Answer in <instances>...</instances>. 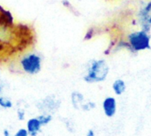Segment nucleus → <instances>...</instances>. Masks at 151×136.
I'll list each match as a JSON object with an SVG mask.
<instances>
[{
  "instance_id": "f257e3e1",
  "label": "nucleus",
  "mask_w": 151,
  "mask_h": 136,
  "mask_svg": "<svg viewBox=\"0 0 151 136\" xmlns=\"http://www.w3.org/2000/svg\"><path fill=\"white\" fill-rule=\"evenodd\" d=\"M110 73V65L105 59L97 58L90 60L83 75V81L86 83H100L104 81Z\"/></svg>"
},
{
  "instance_id": "f03ea898",
  "label": "nucleus",
  "mask_w": 151,
  "mask_h": 136,
  "mask_svg": "<svg viewBox=\"0 0 151 136\" xmlns=\"http://www.w3.org/2000/svg\"><path fill=\"white\" fill-rule=\"evenodd\" d=\"M19 69L27 75L38 74L42 67V58L36 52H27L22 54L19 59Z\"/></svg>"
},
{
  "instance_id": "7ed1b4c3",
  "label": "nucleus",
  "mask_w": 151,
  "mask_h": 136,
  "mask_svg": "<svg viewBox=\"0 0 151 136\" xmlns=\"http://www.w3.org/2000/svg\"><path fill=\"white\" fill-rule=\"evenodd\" d=\"M125 39L129 43L134 54L151 49L150 33L142 29L129 32Z\"/></svg>"
},
{
  "instance_id": "20e7f679",
  "label": "nucleus",
  "mask_w": 151,
  "mask_h": 136,
  "mask_svg": "<svg viewBox=\"0 0 151 136\" xmlns=\"http://www.w3.org/2000/svg\"><path fill=\"white\" fill-rule=\"evenodd\" d=\"M60 106L61 101L55 95H48L35 104V108L39 113H47L51 115L57 112Z\"/></svg>"
},
{
  "instance_id": "39448f33",
  "label": "nucleus",
  "mask_w": 151,
  "mask_h": 136,
  "mask_svg": "<svg viewBox=\"0 0 151 136\" xmlns=\"http://www.w3.org/2000/svg\"><path fill=\"white\" fill-rule=\"evenodd\" d=\"M151 15V0L142 2L139 10L136 12V24L139 25L140 29L150 33L151 24L150 22Z\"/></svg>"
},
{
  "instance_id": "423d86ee",
  "label": "nucleus",
  "mask_w": 151,
  "mask_h": 136,
  "mask_svg": "<svg viewBox=\"0 0 151 136\" xmlns=\"http://www.w3.org/2000/svg\"><path fill=\"white\" fill-rule=\"evenodd\" d=\"M102 109H103L104 114L107 118L109 119L113 118L116 115L117 110H118V103H117L116 98L113 96L105 97L102 103Z\"/></svg>"
},
{
  "instance_id": "0eeeda50",
  "label": "nucleus",
  "mask_w": 151,
  "mask_h": 136,
  "mask_svg": "<svg viewBox=\"0 0 151 136\" xmlns=\"http://www.w3.org/2000/svg\"><path fill=\"white\" fill-rule=\"evenodd\" d=\"M25 128L27 129V133L29 134L30 136H38L41 134L43 127L42 126V124L40 123L39 119L35 116V117L29 118L26 121Z\"/></svg>"
},
{
  "instance_id": "6e6552de",
  "label": "nucleus",
  "mask_w": 151,
  "mask_h": 136,
  "mask_svg": "<svg viewBox=\"0 0 151 136\" xmlns=\"http://www.w3.org/2000/svg\"><path fill=\"white\" fill-rule=\"evenodd\" d=\"M71 104L75 110L81 111L83 105L87 102L84 95L80 91H73L71 94Z\"/></svg>"
},
{
  "instance_id": "1a4fd4ad",
  "label": "nucleus",
  "mask_w": 151,
  "mask_h": 136,
  "mask_svg": "<svg viewBox=\"0 0 151 136\" xmlns=\"http://www.w3.org/2000/svg\"><path fill=\"white\" fill-rule=\"evenodd\" d=\"M127 90V84L126 81L122 79H117L113 81L112 83V91L113 93L118 96H120L123 94H125Z\"/></svg>"
},
{
  "instance_id": "9d476101",
  "label": "nucleus",
  "mask_w": 151,
  "mask_h": 136,
  "mask_svg": "<svg viewBox=\"0 0 151 136\" xmlns=\"http://www.w3.org/2000/svg\"><path fill=\"white\" fill-rule=\"evenodd\" d=\"M36 117H37V119H39L40 123L42 124V126L43 127L49 126V125L52 122V120H53V115H51V114L39 113Z\"/></svg>"
},
{
  "instance_id": "9b49d317",
  "label": "nucleus",
  "mask_w": 151,
  "mask_h": 136,
  "mask_svg": "<svg viewBox=\"0 0 151 136\" xmlns=\"http://www.w3.org/2000/svg\"><path fill=\"white\" fill-rule=\"evenodd\" d=\"M13 107V102L12 101L11 98H9L8 96H0V108L4 109V110H10Z\"/></svg>"
},
{
  "instance_id": "f8f14e48",
  "label": "nucleus",
  "mask_w": 151,
  "mask_h": 136,
  "mask_svg": "<svg viewBox=\"0 0 151 136\" xmlns=\"http://www.w3.org/2000/svg\"><path fill=\"white\" fill-rule=\"evenodd\" d=\"M16 117L19 121H25L27 119V108L19 105L16 109Z\"/></svg>"
},
{
  "instance_id": "ddd939ff",
  "label": "nucleus",
  "mask_w": 151,
  "mask_h": 136,
  "mask_svg": "<svg viewBox=\"0 0 151 136\" xmlns=\"http://www.w3.org/2000/svg\"><path fill=\"white\" fill-rule=\"evenodd\" d=\"M61 3H62L63 6H64L65 8H66L68 11H70L73 14H74V15H76V16L80 15V13L78 12V11L75 9V7L73 6V4H72V3H71L69 0H62Z\"/></svg>"
},
{
  "instance_id": "4468645a",
  "label": "nucleus",
  "mask_w": 151,
  "mask_h": 136,
  "mask_svg": "<svg viewBox=\"0 0 151 136\" xmlns=\"http://www.w3.org/2000/svg\"><path fill=\"white\" fill-rule=\"evenodd\" d=\"M95 35H96V27H90V28L88 29V31L86 32V34H85V35H84V40H85V41H89V40H91Z\"/></svg>"
},
{
  "instance_id": "2eb2a0df",
  "label": "nucleus",
  "mask_w": 151,
  "mask_h": 136,
  "mask_svg": "<svg viewBox=\"0 0 151 136\" xmlns=\"http://www.w3.org/2000/svg\"><path fill=\"white\" fill-rule=\"evenodd\" d=\"M13 136H30L29 134L27 133V129L25 127H22V128H19L18 129L14 134H13Z\"/></svg>"
},
{
  "instance_id": "dca6fc26",
  "label": "nucleus",
  "mask_w": 151,
  "mask_h": 136,
  "mask_svg": "<svg viewBox=\"0 0 151 136\" xmlns=\"http://www.w3.org/2000/svg\"><path fill=\"white\" fill-rule=\"evenodd\" d=\"M5 86H6L5 81H4L3 79H1V78H0V96H1V95H3L4 90V89H5Z\"/></svg>"
},
{
  "instance_id": "f3484780",
  "label": "nucleus",
  "mask_w": 151,
  "mask_h": 136,
  "mask_svg": "<svg viewBox=\"0 0 151 136\" xmlns=\"http://www.w3.org/2000/svg\"><path fill=\"white\" fill-rule=\"evenodd\" d=\"M3 136H13V135H12V133L9 129L4 128L3 130Z\"/></svg>"
},
{
  "instance_id": "a211bd4d",
  "label": "nucleus",
  "mask_w": 151,
  "mask_h": 136,
  "mask_svg": "<svg viewBox=\"0 0 151 136\" xmlns=\"http://www.w3.org/2000/svg\"><path fill=\"white\" fill-rule=\"evenodd\" d=\"M85 136H96V133H95L94 130L90 129V130H88V131L87 132V134H86V135Z\"/></svg>"
},
{
  "instance_id": "6ab92c4d",
  "label": "nucleus",
  "mask_w": 151,
  "mask_h": 136,
  "mask_svg": "<svg viewBox=\"0 0 151 136\" xmlns=\"http://www.w3.org/2000/svg\"><path fill=\"white\" fill-rule=\"evenodd\" d=\"M150 24H151V15H150Z\"/></svg>"
}]
</instances>
